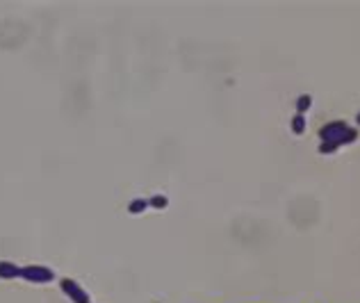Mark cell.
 I'll use <instances>...</instances> for the list:
<instances>
[{
    "label": "cell",
    "mask_w": 360,
    "mask_h": 303,
    "mask_svg": "<svg viewBox=\"0 0 360 303\" xmlns=\"http://www.w3.org/2000/svg\"><path fill=\"white\" fill-rule=\"evenodd\" d=\"M319 139H321V144H333L340 148V146L354 144L356 139H358V130L347 125L344 121H331V123L319 128Z\"/></svg>",
    "instance_id": "6da1fadb"
},
{
    "label": "cell",
    "mask_w": 360,
    "mask_h": 303,
    "mask_svg": "<svg viewBox=\"0 0 360 303\" xmlns=\"http://www.w3.org/2000/svg\"><path fill=\"white\" fill-rule=\"evenodd\" d=\"M21 278H25L27 283L44 285V283H50L55 278V274H52V269L44 267V264H27V267H21Z\"/></svg>",
    "instance_id": "7a4b0ae2"
},
{
    "label": "cell",
    "mask_w": 360,
    "mask_h": 303,
    "mask_svg": "<svg viewBox=\"0 0 360 303\" xmlns=\"http://www.w3.org/2000/svg\"><path fill=\"white\" fill-rule=\"evenodd\" d=\"M59 287H62V292H64L66 297L71 299V303H92L89 294L82 290V285H78L73 278H62V280H59Z\"/></svg>",
    "instance_id": "3957f363"
},
{
    "label": "cell",
    "mask_w": 360,
    "mask_h": 303,
    "mask_svg": "<svg viewBox=\"0 0 360 303\" xmlns=\"http://www.w3.org/2000/svg\"><path fill=\"white\" fill-rule=\"evenodd\" d=\"M21 276V267H16L14 262H7V260H0V278L5 280H12V278Z\"/></svg>",
    "instance_id": "277c9868"
},
{
    "label": "cell",
    "mask_w": 360,
    "mask_h": 303,
    "mask_svg": "<svg viewBox=\"0 0 360 303\" xmlns=\"http://www.w3.org/2000/svg\"><path fill=\"white\" fill-rule=\"evenodd\" d=\"M289 128L294 135H303L306 128H308V121H306V114H294L292 119H289Z\"/></svg>",
    "instance_id": "5b68a950"
},
{
    "label": "cell",
    "mask_w": 360,
    "mask_h": 303,
    "mask_svg": "<svg viewBox=\"0 0 360 303\" xmlns=\"http://www.w3.org/2000/svg\"><path fill=\"white\" fill-rule=\"evenodd\" d=\"M296 114H306L310 110V105H312V96L310 93H301L299 98H296Z\"/></svg>",
    "instance_id": "8992f818"
},
{
    "label": "cell",
    "mask_w": 360,
    "mask_h": 303,
    "mask_svg": "<svg viewBox=\"0 0 360 303\" xmlns=\"http://www.w3.org/2000/svg\"><path fill=\"white\" fill-rule=\"evenodd\" d=\"M148 208H151V205H148L146 198H135V201H130V205H128V212H130V214H142V212H146Z\"/></svg>",
    "instance_id": "52a82bcc"
},
{
    "label": "cell",
    "mask_w": 360,
    "mask_h": 303,
    "mask_svg": "<svg viewBox=\"0 0 360 303\" xmlns=\"http://www.w3.org/2000/svg\"><path fill=\"white\" fill-rule=\"evenodd\" d=\"M148 205H151V208H155V210H164V208L169 205V198L162 196V194H155V196L148 198Z\"/></svg>",
    "instance_id": "ba28073f"
},
{
    "label": "cell",
    "mask_w": 360,
    "mask_h": 303,
    "mask_svg": "<svg viewBox=\"0 0 360 303\" xmlns=\"http://www.w3.org/2000/svg\"><path fill=\"white\" fill-rule=\"evenodd\" d=\"M317 151L321 153V155H333V153H337V146L333 144H319V148Z\"/></svg>",
    "instance_id": "9c48e42d"
},
{
    "label": "cell",
    "mask_w": 360,
    "mask_h": 303,
    "mask_svg": "<svg viewBox=\"0 0 360 303\" xmlns=\"http://www.w3.org/2000/svg\"><path fill=\"white\" fill-rule=\"evenodd\" d=\"M356 123H358V125H360V112H358V114H356Z\"/></svg>",
    "instance_id": "30bf717a"
}]
</instances>
